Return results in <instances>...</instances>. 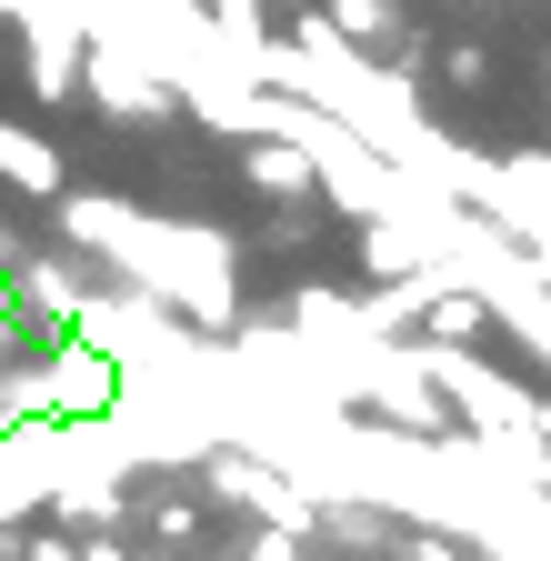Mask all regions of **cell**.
I'll list each match as a JSON object with an SVG mask.
<instances>
[{"label": "cell", "instance_id": "14", "mask_svg": "<svg viewBox=\"0 0 551 561\" xmlns=\"http://www.w3.org/2000/svg\"><path fill=\"white\" fill-rule=\"evenodd\" d=\"M521 261L541 271V291H551V231H541V241H521Z\"/></svg>", "mask_w": 551, "mask_h": 561}, {"label": "cell", "instance_id": "4", "mask_svg": "<svg viewBox=\"0 0 551 561\" xmlns=\"http://www.w3.org/2000/svg\"><path fill=\"white\" fill-rule=\"evenodd\" d=\"M200 471H211V491H221V502H241L261 531H291V541H311L321 531V491H301L282 461H261V451H200Z\"/></svg>", "mask_w": 551, "mask_h": 561}, {"label": "cell", "instance_id": "12", "mask_svg": "<svg viewBox=\"0 0 551 561\" xmlns=\"http://www.w3.org/2000/svg\"><path fill=\"white\" fill-rule=\"evenodd\" d=\"M251 561H301V541H291V531H261V541H251Z\"/></svg>", "mask_w": 551, "mask_h": 561}, {"label": "cell", "instance_id": "7", "mask_svg": "<svg viewBox=\"0 0 551 561\" xmlns=\"http://www.w3.org/2000/svg\"><path fill=\"white\" fill-rule=\"evenodd\" d=\"M0 191H31V201H60V151L41 130L21 121H0Z\"/></svg>", "mask_w": 551, "mask_h": 561}, {"label": "cell", "instance_id": "9", "mask_svg": "<svg viewBox=\"0 0 551 561\" xmlns=\"http://www.w3.org/2000/svg\"><path fill=\"white\" fill-rule=\"evenodd\" d=\"M81 291H91V280H81L71 261H11V301H31V311H41L50 331L81 311Z\"/></svg>", "mask_w": 551, "mask_h": 561}, {"label": "cell", "instance_id": "3", "mask_svg": "<svg viewBox=\"0 0 551 561\" xmlns=\"http://www.w3.org/2000/svg\"><path fill=\"white\" fill-rule=\"evenodd\" d=\"M461 210H481L502 241H541L551 231V151H471V181H461Z\"/></svg>", "mask_w": 551, "mask_h": 561}, {"label": "cell", "instance_id": "2", "mask_svg": "<svg viewBox=\"0 0 551 561\" xmlns=\"http://www.w3.org/2000/svg\"><path fill=\"white\" fill-rule=\"evenodd\" d=\"M60 331H71V341H91L120 381H151V371L171 362V351L191 341V331H181L161 301H141V291H81V311L60 321Z\"/></svg>", "mask_w": 551, "mask_h": 561}, {"label": "cell", "instance_id": "15", "mask_svg": "<svg viewBox=\"0 0 551 561\" xmlns=\"http://www.w3.org/2000/svg\"><path fill=\"white\" fill-rule=\"evenodd\" d=\"M0 321H11V301H0Z\"/></svg>", "mask_w": 551, "mask_h": 561}, {"label": "cell", "instance_id": "8", "mask_svg": "<svg viewBox=\"0 0 551 561\" xmlns=\"http://www.w3.org/2000/svg\"><path fill=\"white\" fill-rule=\"evenodd\" d=\"M241 181H251L261 201H282V210L321 201V191H311V161L291 151V140H251V151H241Z\"/></svg>", "mask_w": 551, "mask_h": 561}, {"label": "cell", "instance_id": "6", "mask_svg": "<svg viewBox=\"0 0 551 561\" xmlns=\"http://www.w3.org/2000/svg\"><path fill=\"white\" fill-rule=\"evenodd\" d=\"M31 391H41V411H50V421H91V411H111L120 371L101 362L91 341H71V331H60V351H50V371H31Z\"/></svg>", "mask_w": 551, "mask_h": 561}, {"label": "cell", "instance_id": "5", "mask_svg": "<svg viewBox=\"0 0 551 561\" xmlns=\"http://www.w3.org/2000/svg\"><path fill=\"white\" fill-rule=\"evenodd\" d=\"M81 101H101L111 121H171V81L141 60V50H120V41H91L81 50Z\"/></svg>", "mask_w": 551, "mask_h": 561}, {"label": "cell", "instance_id": "13", "mask_svg": "<svg viewBox=\"0 0 551 561\" xmlns=\"http://www.w3.org/2000/svg\"><path fill=\"white\" fill-rule=\"evenodd\" d=\"M31 561H81V541H60V531H41V541H31Z\"/></svg>", "mask_w": 551, "mask_h": 561}, {"label": "cell", "instance_id": "1", "mask_svg": "<svg viewBox=\"0 0 551 561\" xmlns=\"http://www.w3.org/2000/svg\"><path fill=\"white\" fill-rule=\"evenodd\" d=\"M60 241L111 261L120 291L161 301L181 331H231L241 321V251L211 221H161L120 191H60Z\"/></svg>", "mask_w": 551, "mask_h": 561}, {"label": "cell", "instance_id": "10", "mask_svg": "<svg viewBox=\"0 0 551 561\" xmlns=\"http://www.w3.org/2000/svg\"><path fill=\"white\" fill-rule=\"evenodd\" d=\"M481 331H492V311H481L471 291H432V301H422V321H411V341H451V351H471Z\"/></svg>", "mask_w": 551, "mask_h": 561}, {"label": "cell", "instance_id": "11", "mask_svg": "<svg viewBox=\"0 0 551 561\" xmlns=\"http://www.w3.org/2000/svg\"><path fill=\"white\" fill-rule=\"evenodd\" d=\"M311 11H321L341 41H352V50H381V41H391V21H401L391 0H311Z\"/></svg>", "mask_w": 551, "mask_h": 561}]
</instances>
